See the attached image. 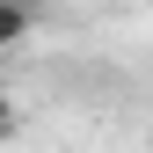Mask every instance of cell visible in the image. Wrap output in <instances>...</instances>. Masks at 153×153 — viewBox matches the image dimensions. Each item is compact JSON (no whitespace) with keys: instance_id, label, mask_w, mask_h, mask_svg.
<instances>
[{"instance_id":"1","label":"cell","mask_w":153,"mask_h":153,"mask_svg":"<svg viewBox=\"0 0 153 153\" xmlns=\"http://www.w3.org/2000/svg\"><path fill=\"white\" fill-rule=\"evenodd\" d=\"M22 36H36V7L29 0H0V51H15Z\"/></svg>"},{"instance_id":"2","label":"cell","mask_w":153,"mask_h":153,"mask_svg":"<svg viewBox=\"0 0 153 153\" xmlns=\"http://www.w3.org/2000/svg\"><path fill=\"white\" fill-rule=\"evenodd\" d=\"M22 131V117H15V102H7V88H0V139H15Z\"/></svg>"}]
</instances>
